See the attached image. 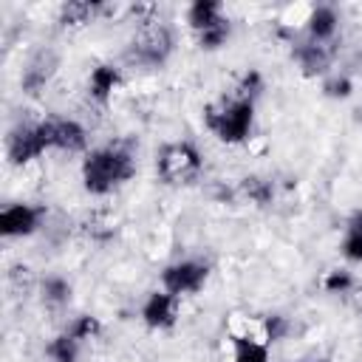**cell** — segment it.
I'll list each match as a JSON object with an SVG mask.
<instances>
[{"instance_id":"ac0fdd59","label":"cell","mask_w":362,"mask_h":362,"mask_svg":"<svg viewBox=\"0 0 362 362\" xmlns=\"http://www.w3.org/2000/svg\"><path fill=\"white\" fill-rule=\"evenodd\" d=\"M76 354H79V342L65 331L59 337H54L48 345H45V356L51 362H76Z\"/></svg>"},{"instance_id":"d6986e66","label":"cell","mask_w":362,"mask_h":362,"mask_svg":"<svg viewBox=\"0 0 362 362\" xmlns=\"http://www.w3.org/2000/svg\"><path fill=\"white\" fill-rule=\"evenodd\" d=\"M235 362H269L266 342H257L252 337H235Z\"/></svg>"},{"instance_id":"5bb4252c","label":"cell","mask_w":362,"mask_h":362,"mask_svg":"<svg viewBox=\"0 0 362 362\" xmlns=\"http://www.w3.org/2000/svg\"><path fill=\"white\" fill-rule=\"evenodd\" d=\"M116 85H119V71H116L113 65H99V68L90 71L88 90H90V96H93L96 102H105V99L113 93Z\"/></svg>"},{"instance_id":"30bf717a","label":"cell","mask_w":362,"mask_h":362,"mask_svg":"<svg viewBox=\"0 0 362 362\" xmlns=\"http://www.w3.org/2000/svg\"><path fill=\"white\" fill-rule=\"evenodd\" d=\"M54 68H57V57H54L51 51H40V54L25 65V71H23V76H20L23 90H25V93H40V90L48 85V79L54 76Z\"/></svg>"},{"instance_id":"603a6c76","label":"cell","mask_w":362,"mask_h":362,"mask_svg":"<svg viewBox=\"0 0 362 362\" xmlns=\"http://www.w3.org/2000/svg\"><path fill=\"white\" fill-rule=\"evenodd\" d=\"M263 90V76L257 74V71H249L240 82H238V88H235V99H246V102H255V96Z\"/></svg>"},{"instance_id":"7c38bea8","label":"cell","mask_w":362,"mask_h":362,"mask_svg":"<svg viewBox=\"0 0 362 362\" xmlns=\"http://www.w3.org/2000/svg\"><path fill=\"white\" fill-rule=\"evenodd\" d=\"M337 11L331 6H317L311 14H308V34H311V42H320L325 45L334 34H337Z\"/></svg>"},{"instance_id":"7a4b0ae2","label":"cell","mask_w":362,"mask_h":362,"mask_svg":"<svg viewBox=\"0 0 362 362\" xmlns=\"http://www.w3.org/2000/svg\"><path fill=\"white\" fill-rule=\"evenodd\" d=\"M252 119H255V102H246V99H229L223 105L206 107L204 113L206 127L226 144L243 141L252 130Z\"/></svg>"},{"instance_id":"4316f807","label":"cell","mask_w":362,"mask_h":362,"mask_svg":"<svg viewBox=\"0 0 362 362\" xmlns=\"http://www.w3.org/2000/svg\"><path fill=\"white\" fill-rule=\"evenodd\" d=\"M303 362H328V359H303Z\"/></svg>"},{"instance_id":"6da1fadb","label":"cell","mask_w":362,"mask_h":362,"mask_svg":"<svg viewBox=\"0 0 362 362\" xmlns=\"http://www.w3.org/2000/svg\"><path fill=\"white\" fill-rule=\"evenodd\" d=\"M133 173H136L133 156L119 144L99 147L88 153V158L82 161V184L90 195H105L116 189L119 184L133 178Z\"/></svg>"},{"instance_id":"9a60e30c","label":"cell","mask_w":362,"mask_h":362,"mask_svg":"<svg viewBox=\"0 0 362 362\" xmlns=\"http://www.w3.org/2000/svg\"><path fill=\"white\" fill-rule=\"evenodd\" d=\"M238 192H240L246 201H252V204H257V206H266V204L272 201V195H274V184H272L269 178L249 175V178H243V181H240Z\"/></svg>"},{"instance_id":"8fae6325","label":"cell","mask_w":362,"mask_h":362,"mask_svg":"<svg viewBox=\"0 0 362 362\" xmlns=\"http://www.w3.org/2000/svg\"><path fill=\"white\" fill-rule=\"evenodd\" d=\"M294 57H297V62H300V68H303L305 76L325 74V71H328V62H331V54L325 51V45L311 42V40L303 42V45H297V48H294Z\"/></svg>"},{"instance_id":"52a82bcc","label":"cell","mask_w":362,"mask_h":362,"mask_svg":"<svg viewBox=\"0 0 362 362\" xmlns=\"http://www.w3.org/2000/svg\"><path fill=\"white\" fill-rule=\"evenodd\" d=\"M40 127H42V136H45V144L48 147L79 153L88 144L85 127L79 122H74V119H45V122H40Z\"/></svg>"},{"instance_id":"ffe728a7","label":"cell","mask_w":362,"mask_h":362,"mask_svg":"<svg viewBox=\"0 0 362 362\" xmlns=\"http://www.w3.org/2000/svg\"><path fill=\"white\" fill-rule=\"evenodd\" d=\"M42 300L48 305H62L71 300V283L62 277H45L42 280Z\"/></svg>"},{"instance_id":"2e32d148","label":"cell","mask_w":362,"mask_h":362,"mask_svg":"<svg viewBox=\"0 0 362 362\" xmlns=\"http://www.w3.org/2000/svg\"><path fill=\"white\" fill-rule=\"evenodd\" d=\"M342 257L351 263H362V212H356L348 226H345V238H342Z\"/></svg>"},{"instance_id":"5b68a950","label":"cell","mask_w":362,"mask_h":362,"mask_svg":"<svg viewBox=\"0 0 362 362\" xmlns=\"http://www.w3.org/2000/svg\"><path fill=\"white\" fill-rule=\"evenodd\" d=\"M206 274H209V269L204 263H198V260H178V263H173V266H167L161 272V283H164L167 294L181 297V294L198 291L206 283Z\"/></svg>"},{"instance_id":"8992f818","label":"cell","mask_w":362,"mask_h":362,"mask_svg":"<svg viewBox=\"0 0 362 362\" xmlns=\"http://www.w3.org/2000/svg\"><path fill=\"white\" fill-rule=\"evenodd\" d=\"M45 150H48V144H45V136H42V127L40 124H17L8 133L6 153H8V161L11 164H25V161L37 158Z\"/></svg>"},{"instance_id":"484cf974","label":"cell","mask_w":362,"mask_h":362,"mask_svg":"<svg viewBox=\"0 0 362 362\" xmlns=\"http://www.w3.org/2000/svg\"><path fill=\"white\" fill-rule=\"evenodd\" d=\"M351 90H354V85H351L348 76H337V79H331L325 85V93L334 96V99H345V96H351Z\"/></svg>"},{"instance_id":"e0dca14e","label":"cell","mask_w":362,"mask_h":362,"mask_svg":"<svg viewBox=\"0 0 362 362\" xmlns=\"http://www.w3.org/2000/svg\"><path fill=\"white\" fill-rule=\"evenodd\" d=\"M99 11V3H88V0H71L59 8V23L62 25H85L93 20V14Z\"/></svg>"},{"instance_id":"277c9868","label":"cell","mask_w":362,"mask_h":362,"mask_svg":"<svg viewBox=\"0 0 362 362\" xmlns=\"http://www.w3.org/2000/svg\"><path fill=\"white\" fill-rule=\"evenodd\" d=\"M173 54V31L164 23L150 20L147 25L139 28L130 45V57L141 65H161Z\"/></svg>"},{"instance_id":"cb8c5ba5","label":"cell","mask_w":362,"mask_h":362,"mask_svg":"<svg viewBox=\"0 0 362 362\" xmlns=\"http://www.w3.org/2000/svg\"><path fill=\"white\" fill-rule=\"evenodd\" d=\"M351 286H354V277L348 272H342V269L328 272V277L322 280V288L328 294H345V291H351Z\"/></svg>"},{"instance_id":"3957f363","label":"cell","mask_w":362,"mask_h":362,"mask_svg":"<svg viewBox=\"0 0 362 362\" xmlns=\"http://www.w3.org/2000/svg\"><path fill=\"white\" fill-rule=\"evenodd\" d=\"M201 167H204L201 153L189 141L167 144L158 156V175L167 184H189L192 178H198Z\"/></svg>"},{"instance_id":"ba28073f","label":"cell","mask_w":362,"mask_h":362,"mask_svg":"<svg viewBox=\"0 0 362 362\" xmlns=\"http://www.w3.org/2000/svg\"><path fill=\"white\" fill-rule=\"evenodd\" d=\"M40 226V209L28 204H11L0 212V235L3 238H23Z\"/></svg>"},{"instance_id":"4fadbf2b","label":"cell","mask_w":362,"mask_h":362,"mask_svg":"<svg viewBox=\"0 0 362 362\" xmlns=\"http://www.w3.org/2000/svg\"><path fill=\"white\" fill-rule=\"evenodd\" d=\"M187 20H189L192 31L198 34V31L215 25L218 20H223V8H221V3H215V0H195V3L189 6V11H187Z\"/></svg>"},{"instance_id":"7402d4cb","label":"cell","mask_w":362,"mask_h":362,"mask_svg":"<svg viewBox=\"0 0 362 362\" xmlns=\"http://www.w3.org/2000/svg\"><path fill=\"white\" fill-rule=\"evenodd\" d=\"M99 320L96 317H90V314H79L71 325H68V334L76 339V342H82V339H90V337H96L99 334Z\"/></svg>"},{"instance_id":"d4e9b609","label":"cell","mask_w":362,"mask_h":362,"mask_svg":"<svg viewBox=\"0 0 362 362\" xmlns=\"http://www.w3.org/2000/svg\"><path fill=\"white\" fill-rule=\"evenodd\" d=\"M286 331H288L286 317H280V314H269V317H263V337H266V342H277V339H283Z\"/></svg>"},{"instance_id":"9c48e42d","label":"cell","mask_w":362,"mask_h":362,"mask_svg":"<svg viewBox=\"0 0 362 362\" xmlns=\"http://www.w3.org/2000/svg\"><path fill=\"white\" fill-rule=\"evenodd\" d=\"M141 317L150 328H170L175 325L178 317V297L167 294V291H153L144 305H141Z\"/></svg>"},{"instance_id":"44dd1931","label":"cell","mask_w":362,"mask_h":362,"mask_svg":"<svg viewBox=\"0 0 362 362\" xmlns=\"http://www.w3.org/2000/svg\"><path fill=\"white\" fill-rule=\"evenodd\" d=\"M226 40H229V20H218L215 25H209V28L198 31V45H201V48H206V51L221 48Z\"/></svg>"}]
</instances>
